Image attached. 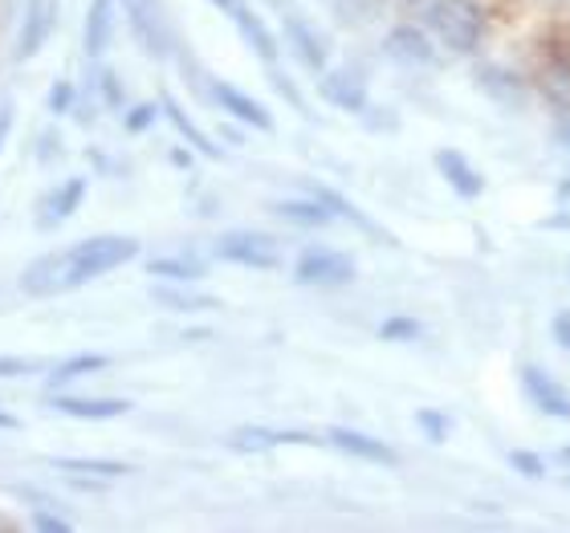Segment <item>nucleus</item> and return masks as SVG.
<instances>
[{
	"label": "nucleus",
	"instance_id": "18",
	"mask_svg": "<svg viewBox=\"0 0 570 533\" xmlns=\"http://www.w3.org/2000/svg\"><path fill=\"white\" fill-rule=\"evenodd\" d=\"M309 191H314V196H318L322 204H326V208H331L334 216H343V220H351V225L358 228V233H367L371 240H383V245H392V233H387V228H380L375 225V220H371V216H363L355 208V204L346 200L343 191H334V188H322V184H309Z\"/></svg>",
	"mask_w": 570,
	"mask_h": 533
},
{
	"label": "nucleus",
	"instance_id": "39",
	"mask_svg": "<svg viewBox=\"0 0 570 533\" xmlns=\"http://www.w3.org/2000/svg\"><path fill=\"white\" fill-rule=\"evenodd\" d=\"M0 427H21V420H17V415H9V412H0Z\"/></svg>",
	"mask_w": 570,
	"mask_h": 533
},
{
	"label": "nucleus",
	"instance_id": "28",
	"mask_svg": "<svg viewBox=\"0 0 570 533\" xmlns=\"http://www.w3.org/2000/svg\"><path fill=\"white\" fill-rule=\"evenodd\" d=\"M416 427L428 436V444H444V440L452 436V420H449V412H440V407H420Z\"/></svg>",
	"mask_w": 570,
	"mask_h": 533
},
{
	"label": "nucleus",
	"instance_id": "43",
	"mask_svg": "<svg viewBox=\"0 0 570 533\" xmlns=\"http://www.w3.org/2000/svg\"><path fill=\"white\" fill-rule=\"evenodd\" d=\"M567 485H570V476H567Z\"/></svg>",
	"mask_w": 570,
	"mask_h": 533
},
{
	"label": "nucleus",
	"instance_id": "2",
	"mask_svg": "<svg viewBox=\"0 0 570 533\" xmlns=\"http://www.w3.org/2000/svg\"><path fill=\"white\" fill-rule=\"evenodd\" d=\"M428 29L452 53H476L485 46L489 21L476 0H432L428 4Z\"/></svg>",
	"mask_w": 570,
	"mask_h": 533
},
{
	"label": "nucleus",
	"instance_id": "30",
	"mask_svg": "<svg viewBox=\"0 0 570 533\" xmlns=\"http://www.w3.org/2000/svg\"><path fill=\"white\" fill-rule=\"evenodd\" d=\"M37 371H46L41 358H0V379H24V375H37Z\"/></svg>",
	"mask_w": 570,
	"mask_h": 533
},
{
	"label": "nucleus",
	"instance_id": "10",
	"mask_svg": "<svg viewBox=\"0 0 570 533\" xmlns=\"http://www.w3.org/2000/svg\"><path fill=\"white\" fill-rule=\"evenodd\" d=\"M127 21H131V33L147 53H164L167 49V21L159 0H119Z\"/></svg>",
	"mask_w": 570,
	"mask_h": 533
},
{
	"label": "nucleus",
	"instance_id": "32",
	"mask_svg": "<svg viewBox=\"0 0 570 533\" xmlns=\"http://www.w3.org/2000/svg\"><path fill=\"white\" fill-rule=\"evenodd\" d=\"M550 334H554V343L562 351H570V309H559L554 318H550Z\"/></svg>",
	"mask_w": 570,
	"mask_h": 533
},
{
	"label": "nucleus",
	"instance_id": "1",
	"mask_svg": "<svg viewBox=\"0 0 570 533\" xmlns=\"http://www.w3.org/2000/svg\"><path fill=\"white\" fill-rule=\"evenodd\" d=\"M135 257H139V240L122 237V233H102V237L78 240L73 249L58 253L61 289H78V285L98 282V277L122 269Z\"/></svg>",
	"mask_w": 570,
	"mask_h": 533
},
{
	"label": "nucleus",
	"instance_id": "11",
	"mask_svg": "<svg viewBox=\"0 0 570 533\" xmlns=\"http://www.w3.org/2000/svg\"><path fill=\"white\" fill-rule=\"evenodd\" d=\"M476 86H481V95L493 98V102L505 110H522L525 102H530L525 78H518V73L505 70V66H481V70H476Z\"/></svg>",
	"mask_w": 570,
	"mask_h": 533
},
{
	"label": "nucleus",
	"instance_id": "9",
	"mask_svg": "<svg viewBox=\"0 0 570 533\" xmlns=\"http://www.w3.org/2000/svg\"><path fill=\"white\" fill-rule=\"evenodd\" d=\"M318 95L322 102H331L334 110H346V115H363L367 110V82L355 70H322Z\"/></svg>",
	"mask_w": 570,
	"mask_h": 533
},
{
	"label": "nucleus",
	"instance_id": "37",
	"mask_svg": "<svg viewBox=\"0 0 570 533\" xmlns=\"http://www.w3.org/2000/svg\"><path fill=\"white\" fill-rule=\"evenodd\" d=\"M542 228H550V233H570V208H562V213H554L550 220H542Z\"/></svg>",
	"mask_w": 570,
	"mask_h": 533
},
{
	"label": "nucleus",
	"instance_id": "4",
	"mask_svg": "<svg viewBox=\"0 0 570 533\" xmlns=\"http://www.w3.org/2000/svg\"><path fill=\"white\" fill-rule=\"evenodd\" d=\"M358 277V265L351 253L343 249H306L294 265V282L297 285H351Z\"/></svg>",
	"mask_w": 570,
	"mask_h": 533
},
{
	"label": "nucleus",
	"instance_id": "12",
	"mask_svg": "<svg viewBox=\"0 0 570 533\" xmlns=\"http://www.w3.org/2000/svg\"><path fill=\"white\" fill-rule=\"evenodd\" d=\"M282 33L289 41V49L297 53V61L306 66V70H326V41L306 17H297V12H285L282 17Z\"/></svg>",
	"mask_w": 570,
	"mask_h": 533
},
{
	"label": "nucleus",
	"instance_id": "16",
	"mask_svg": "<svg viewBox=\"0 0 570 533\" xmlns=\"http://www.w3.org/2000/svg\"><path fill=\"white\" fill-rule=\"evenodd\" d=\"M82 200H86V179L82 176L66 179L61 188H53L46 196V204H41V220H37V225L53 228V225H61V220H70V216L82 208Z\"/></svg>",
	"mask_w": 570,
	"mask_h": 533
},
{
	"label": "nucleus",
	"instance_id": "25",
	"mask_svg": "<svg viewBox=\"0 0 570 533\" xmlns=\"http://www.w3.org/2000/svg\"><path fill=\"white\" fill-rule=\"evenodd\" d=\"M147 273L159 277V282H179V285H191L204 277V265L191 261V257H159V261H147Z\"/></svg>",
	"mask_w": 570,
	"mask_h": 533
},
{
	"label": "nucleus",
	"instance_id": "3",
	"mask_svg": "<svg viewBox=\"0 0 570 533\" xmlns=\"http://www.w3.org/2000/svg\"><path fill=\"white\" fill-rule=\"evenodd\" d=\"M216 261H228V265H240V269H257V273H269L282 265V249H277V240L269 233H257V228H233L225 237L216 240Z\"/></svg>",
	"mask_w": 570,
	"mask_h": 533
},
{
	"label": "nucleus",
	"instance_id": "24",
	"mask_svg": "<svg viewBox=\"0 0 570 533\" xmlns=\"http://www.w3.org/2000/svg\"><path fill=\"white\" fill-rule=\"evenodd\" d=\"M107 367H110L107 355H70L49 371V387H66V383L82 379V375H95V371H107Z\"/></svg>",
	"mask_w": 570,
	"mask_h": 533
},
{
	"label": "nucleus",
	"instance_id": "19",
	"mask_svg": "<svg viewBox=\"0 0 570 533\" xmlns=\"http://www.w3.org/2000/svg\"><path fill=\"white\" fill-rule=\"evenodd\" d=\"M115 41V0H95L86 12V53L102 58Z\"/></svg>",
	"mask_w": 570,
	"mask_h": 533
},
{
	"label": "nucleus",
	"instance_id": "23",
	"mask_svg": "<svg viewBox=\"0 0 570 533\" xmlns=\"http://www.w3.org/2000/svg\"><path fill=\"white\" fill-rule=\"evenodd\" d=\"M164 115H167V122H171V127L179 131V139L191 142V147H196L200 155H208V159H220V151H216V142L208 139V135H204L200 127H196V122L188 119V110L179 107L176 98H164Z\"/></svg>",
	"mask_w": 570,
	"mask_h": 533
},
{
	"label": "nucleus",
	"instance_id": "17",
	"mask_svg": "<svg viewBox=\"0 0 570 533\" xmlns=\"http://www.w3.org/2000/svg\"><path fill=\"white\" fill-rule=\"evenodd\" d=\"M233 24H237L240 41H245V46H249L262 61H269V66H274V61H277V37L269 33V24L262 21V12L253 9V4H245V9L233 17Z\"/></svg>",
	"mask_w": 570,
	"mask_h": 533
},
{
	"label": "nucleus",
	"instance_id": "33",
	"mask_svg": "<svg viewBox=\"0 0 570 533\" xmlns=\"http://www.w3.org/2000/svg\"><path fill=\"white\" fill-rule=\"evenodd\" d=\"M33 525H37V530H46V533H66V530H70V522H66V517H53V513H46V510H33Z\"/></svg>",
	"mask_w": 570,
	"mask_h": 533
},
{
	"label": "nucleus",
	"instance_id": "31",
	"mask_svg": "<svg viewBox=\"0 0 570 533\" xmlns=\"http://www.w3.org/2000/svg\"><path fill=\"white\" fill-rule=\"evenodd\" d=\"M155 119H159V107H155V102H142V107H135L131 115H127V131H131V135L147 131Z\"/></svg>",
	"mask_w": 570,
	"mask_h": 533
},
{
	"label": "nucleus",
	"instance_id": "21",
	"mask_svg": "<svg viewBox=\"0 0 570 533\" xmlns=\"http://www.w3.org/2000/svg\"><path fill=\"white\" fill-rule=\"evenodd\" d=\"M24 33L17 41V58H33L37 49L46 46V37L53 33V0H37V9H29L24 17Z\"/></svg>",
	"mask_w": 570,
	"mask_h": 533
},
{
	"label": "nucleus",
	"instance_id": "41",
	"mask_svg": "<svg viewBox=\"0 0 570 533\" xmlns=\"http://www.w3.org/2000/svg\"><path fill=\"white\" fill-rule=\"evenodd\" d=\"M559 461H562V464H570V444H567V448H559Z\"/></svg>",
	"mask_w": 570,
	"mask_h": 533
},
{
	"label": "nucleus",
	"instance_id": "27",
	"mask_svg": "<svg viewBox=\"0 0 570 533\" xmlns=\"http://www.w3.org/2000/svg\"><path fill=\"white\" fill-rule=\"evenodd\" d=\"M420 334H424V322L412 318V314H392V318L380 322L383 343H416Z\"/></svg>",
	"mask_w": 570,
	"mask_h": 533
},
{
	"label": "nucleus",
	"instance_id": "14",
	"mask_svg": "<svg viewBox=\"0 0 570 533\" xmlns=\"http://www.w3.org/2000/svg\"><path fill=\"white\" fill-rule=\"evenodd\" d=\"M383 49L392 53L400 66H432V37L420 24H395L392 33L383 37Z\"/></svg>",
	"mask_w": 570,
	"mask_h": 533
},
{
	"label": "nucleus",
	"instance_id": "36",
	"mask_svg": "<svg viewBox=\"0 0 570 533\" xmlns=\"http://www.w3.org/2000/svg\"><path fill=\"white\" fill-rule=\"evenodd\" d=\"M208 4H213V9H220V12L228 17V21H233V17H237V12L245 9L249 0H208Z\"/></svg>",
	"mask_w": 570,
	"mask_h": 533
},
{
	"label": "nucleus",
	"instance_id": "15",
	"mask_svg": "<svg viewBox=\"0 0 570 533\" xmlns=\"http://www.w3.org/2000/svg\"><path fill=\"white\" fill-rule=\"evenodd\" d=\"M49 407L61 415H73V420H119V415L131 412L127 399H102V395H53Z\"/></svg>",
	"mask_w": 570,
	"mask_h": 533
},
{
	"label": "nucleus",
	"instance_id": "34",
	"mask_svg": "<svg viewBox=\"0 0 570 533\" xmlns=\"http://www.w3.org/2000/svg\"><path fill=\"white\" fill-rule=\"evenodd\" d=\"M70 102H73V86L70 82L53 86V95H49V110H53V115H61V110H70Z\"/></svg>",
	"mask_w": 570,
	"mask_h": 533
},
{
	"label": "nucleus",
	"instance_id": "42",
	"mask_svg": "<svg viewBox=\"0 0 570 533\" xmlns=\"http://www.w3.org/2000/svg\"><path fill=\"white\" fill-rule=\"evenodd\" d=\"M404 4H424V0H404Z\"/></svg>",
	"mask_w": 570,
	"mask_h": 533
},
{
	"label": "nucleus",
	"instance_id": "35",
	"mask_svg": "<svg viewBox=\"0 0 570 533\" xmlns=\"http://www.w3.org/2000/svg\"><path fill=\"white\" fill-rule=\"evenodd\" d=\"M274 82H277V90H282V95L289 98V107L306 110V102H302V95H297V90H294V82H289V78H285V73H277V70H274Z\"/></svg>",
	"mask_w": 570,
	"mask_h": 533
},
{
	"label": "nucleus",
	"instance_id": "8",
	"mask_svg": "<svg viewBox=\"0 0 570 533\" xmlns=\"http://www.w3.org/2000/svg\"><path fill=\"white\" fill-rule=\"evenodd\" d=\"M522 392L530 395V403H534L542 415H550V420H570V392L550 375V371L522 367Z\"/></svg>",
	"mask_w": 570,
	"mask_h": 533
},
{
	"label": "nucleus",
	"instance_id": "26",
	"mask_svg": "<svg viewBox=\"0 0 570 533\" xmlns=\"http://www.w3.org/2000/svg\"><path fill=\"white\" fill-rule=\"evenodd\" d=\"M151 297L159 302V306L167 309H179V314H191V309H216L220 302L208 294H184V289H167V285H155Z\"/></svg>",
	"mask_w": 570,
	"mask_h": 533
},
{
	"label": "nucleus",
	"instance_id": "7",
	"mask_svg": "<svg viewBox=\"0 0 570 533\" xmlns=\"http://www.w3.org/2000/svg\"><path fill=\"white\" fill-rule=\"evenodd\" d=\"M326 444H334V448L346 452V456H355V461L380 464V468H395V464H400L392 444H383L380 436H367V432H358V427H331V432H326Z\"/></svg>",
	"mask_w": 570,
	"mask_h": 533
},
{
	"label": "nucleus",
	"instance_id": "40",
	"mask_svg": "<svg viewBox=\"0 0 570 533\" xmlns=\"http://www.w3.org/2000/svg\"><path fill=\"white\" fill-rule=\"evenodd\" d=\"M559 142H562V147H567V151H570V119L559 127Z\"/></svg>",
	"mask_w": 570,
	"mask_h": 533
},
{
	"label": "nucleus",
	"instance_id": "5",
	"mask_svg": "<svg viewBox=\"0 0 570 533\" xmlns=\"http://www.w3.org/2000/svg\"><path fill=\"white\" fill-rule=\"evenodd\" d=\"M432 164H436L440 179H444L461 200H476V196L485 191V176H481L473 167V159L464 151H456V147H440V151L432 155Z\"/></svg>",
	"mask_w": 570,
	"mask_h": 533
},
{
	"label": "nucleus",
	"instance_id": "20",
	"mask_svg": "<svg viewBox=\"0 0 570 533\" xmlns=\"http://www.w3.org/2000/svg\"><path fill=\"white\" fill-rule=\"evenodd\" d=\"M274 213L282 216V220H289V225H302V228H326L334 220V213L314 196V191H309L306 200H277Z\"/></svg>",
	"mask_w": 570,
	"mask_h": 533
},
{
	"label": "nucleus",
	"instance_id": "38",
	"mask_svg": "<svg viewBox=\"0 0 570 533\" xmlns=\"http://www.w3.org/2000/svg\"><path fill=\"white\" fill-rule=\"evenodd\" d=\"M554 196H559L562 204L570 200V176H562V179H559V188H554Z\"/></svg>",
	"mask_w": 570,
	"mask_h": 533
},
{
	"label": "nucleus",
	"instance_id": "13",
	"mask_svg": "<svg viewBox=\"0 0 570 533\" xmlns=\"http://www.w3.org/2000/svg\"><path fill=\"white\" fill-rule=\"evenodd\" d=\"M228 444L237 452H269V448H282V444H318L314 432H297V427H262V424H249V427H237Z\"/></svg>",
	"mask_w": 570,
	"mask_h": 533
},
{
	"label": "nucleus",
	"instance_id": "29",
	"mask_svg": "<svg viewBox=\"0 0 570 533\" xmlns=\"http://www.w3.org/2000/svg\"><path fill=\"white\" fill-rule=\"evenodd\" d=\"M510 468L525 481H547V461L530 448H513L510 452Z\"/></svg>",
	"mask_w": 570,
	"mask_h": 533
},
{
	"label": "nucleus",
	"instance_id": "22",
	"mask_svg": "<svg viewBox=\"0 0 570 533\" xmlns=\"http://www.w3.org/2000/svg\"><path fill=\"white\" fill-rule=\"evenodd\" d=\"M53 468L70 476H102V481H115V476H131V464L122 461H90V456H53Z\"/></svg>",
	"mask_w": 570,
	"mask_h": 533
},
{
	"label": "nucleus",
	"instance_id": "6",
	"mask_svg": "<svg viewBox=\"0 0 570 533\" xmlns=\"http://www.w3.org/2000/svg\"><path fill=\"white\" fill-rule=\"evenodd\" d=\"M213 102L220 110H225L228 119H237V122H245V127H253V131H274V115L257 102L253 95H245L240 86H233V82H213Z\"/></svg>",
	"mask_w": 570,
	"mask_h": 533
}]
</instances>
